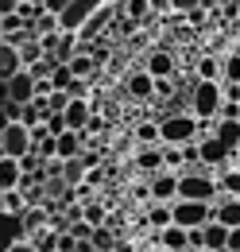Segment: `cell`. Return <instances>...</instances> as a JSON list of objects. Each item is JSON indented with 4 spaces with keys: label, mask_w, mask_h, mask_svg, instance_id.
I'll use <instances>...</instances> for the list:
<instances>
[{
    "label": "cell",
    "mask_w": 240,
    "mask_h": 252,
    "mask_svg": "<svg viewBox=\"0 0 240 252\" xmlns=\"http://www.w3.org/2000/svg\"><path fill=\"white\" fill-rule=\"evenodd\" d=\"M186 97H190V113H194L198 121H217L221 109H225V86H221V82L194 78V86H190Z\"/></svg>",
    "instance_id": "6da1fadb"
},
{
    "label": "cell",
    "mask_w": 240,
    "mask_h": 252,
    "mask_svg": "<svg viewBox=\"0 0 240 252\" xmlns=\"http://www.w3.org/2000/svg\"><path fill=\"white\" fill-rule=\"evenodd\" d=\"M202 136V121L186 109V113H171L159 121V140L171 144V148H182V144H194Z\"/></svg>",
    "instance_id": "7a4b0ae2"
},
{
    "label": "cell",
    "mask_w": 240,
    "mask_h": 252,
    "mask_svg": "<svg viewBox=\"0 0 240 252\" xmlns=\"http://www.w3.org/2000/svg\"><path fill=\"white\" fill-rule=\"evenodd\" d=\"M179 198H194V202H217L221 198V187L217 179L206 175V171H182L179 175Z\"/></svg>",
    "instance_id": "3957f363"
},
{
    "label": "cell",
    "mask_w": 240,
    "mask_h": 252,
    "mask_svg": "<svg viewBox=\"0 0 240 252\" xmlns=\"http://www.w3.org/2000/svg\"><path fill=\"white\" fill-rule=\"evenodd\" d=\"M0 152H4V156H16V159L31 156V152H35V132H31V125L12 121V125L0 132Z\"/></svg>",
    "instance_id": "277c9868"
},
{
    "label": "cell",
    "mask_w": 240,
    "mask_h": 252,
    "mask_svg": "<svg viewBox=\"0 0 240 252\" xmlns=\"http://www.w3.org/2000/svg\"><path fill=\"white\" fill-rule=\"evenodd\" d=\"M171 210H175V225L182 229H202L213 218V202H194V198H175Z\"/></svg>",
    "instance_id": "5b68a950"
},
{
    "label": "cell",
    "mask_w": 240,
    "mask_h": 252,
    "mask_svg": "<svg viewBox=\"0 0 240 252\" xmlns=\"http://www.w3.org/2000/svg\"><path fill=\"white\" fill-rule=\"evenodd\" d=\"M105 0H70L66 4V12L59 16V24H62V32H82L86 24H90V16L101 8Z\"/></svg>",
    "instance_id": "8992f818"
},
{
    "label": "cell",
    "mask_w": 240,
    "mask_h": 252,
    "mask_svg": "<svg viewBox=\"0 0 240 252\" xmlns=\"http://www.w3.org/2000/svg\"><path fill=\"white\" fill-rule=\"evenodd\" d=\"M148 198L151 202H175L179 198V171H171V167L155 171L148 183Z\"/></svg>",
    "instance_id": "52a82bcc"
},
{
    "label": "cell",
    "mask_w": 240,
    "mask_h": 252,
    "mask_svg": "<svg viewBox=\"0 0 240 252\" xmlns=\"http://www.w3.org/2000/svg\"><path fill=\"white\" fill-rule=\"evenodd\" d=\"M35 86H39V82H35V74H31V70H20V74H16V78H8V82H4V94H8V101H12V105H31V101H35Z\"/></svg>",
    "instance_id": "ba28073f"
},
{
    "label": "cell",
    "mask_w": 240,
    "mask_h": 252,
    "mask_svg": "<svg viewBox=\"0 0 240 252\" xmlns=\"http://www.w3.org/2000/svg\"><path fill=\"white\" fill-rule=\"evenodd\" d=\"M229 156H233V152L221 144V136H217V132H202V136H198V159H202L206 167H225Z\"/></svg>",
    "instance_id": "9c48e42d"
},
{
    "label": "cell",
    "mask_w": 240,
    "mask_h": 252,
    "mask_svg": "<svg viewBox=\"0 0 240 252\" xmlns=\"http://www.w3.org/2000/svg\"><path fill=\"white\" fill-rule=\"evenodd\" d=\"M66 128H78V132H86L90 128V121H93V101L90 97H74L70 105H66Z\"/></svg>",
    "instance_id": "30bf717a"
},
{
    "label": "cell",
    "mask_w": 240,
    "mask_h": 252,
    "mask_svg": "<svg viewBox=\"0 0 240 252\" xmlns=\"http://www.w3.org/2000/svg\"><path fill=\"white\" fill-rule=\"evenodd\" d=\"M124 94L132 97V101H151V97H155V78H151L148 70L128 74V78H124Z\"/></svg>",
    "instance_id": "8fae6325"
},
{
    "label": "cell",
    "mask_w": 240,
    "mask_h": 252,
    "mask_svg": "<svg viewBox=\"0 0 240 252\" xmlns=\"http://www.w3.org/2000/svg\"><path fill=\"white\" fill-rule=\"evenodd\" d=\"M20 70H28V66H24V55H20V47L4 39V43H0V86H4L8 78H16Z\"/></svg>",
    "instance_id": "7c38bea8"
},
{
    "label": "cell",
    "mask_w": 240,
    "mask_h": 252,
    "mask_svg": "<svg viewBox=\"0 0 240 252\" xmlns=\"http://www.w3.org/2000/svg\"><path fill=\"white\" fill-rule=\"evenodd\" d=\"M202 245L210 252H225L229 249V225H221L217 218H210L206 225H202Z\"/></svg>",
    "instance_id": "4fadbf2b"
},
{
    "label": "cell",
    "mask_w": 240,
    "mask_h": 252,
    "mask_svg": "<svg viewBox=\"0 0 240 252\" xmlns=\"http://www.w3.org/2000/svg\"><path fill=\"white\" fill-rule=\"evenodd\" d=\"M24 183V163L16 156H4L0 152V190H16Z\"/></svg>",
    "instance_id": "5bb4252c"
},
{
    "label": "cell",
    "mask_w": 240,
    "mask_h": 252,
    "mask_svg": "<svg viewBox=\"0 0 240 252\" xmlns=\"http://www.w3.org/2000/svg\"><path fill=\"white\" fill-rule=\"evenodd\" d=\"M82 152H86V132H78V128L59 132V159H78Z\"/></svg>",
    "instance_id": "9a60e30c"
},
{
    "label": "cell",
    "mask_w": 240,
    "mask_h": 252,
    "mask_svg": "<svg viewBox=\"0 0 240 252\" xmlns=\"http://www.w3.org/2000/svg\"><path fill=\"white\" fill-rule=\"evenodd\" d=\"M213 132L221 136V144H225L229 152L240 148V117H217V121H213Z\"/></svg>",
    "instance_id": "2e32d148"
},
{
    "label": "cell",
    "mask_w": 240,
    "mask_h": 252,
    "mask_svg": "<svg viewBox=\"0 0 240 252\" xmlns=\"http://www.w3.org/2000/svg\"><path fill=\"white\" fill-rule=\"evenodd\" d=\"M28 194L16 187V190H0V218H20L24 210H28Z\"/></svg>",
    "instance_id": "e0dca14e"
},
{
    "label": "cell",
    "mask_w": 240,
    "mask_h": 252,
    "mask_svg": "<svg viewBox=\"0 0 240 252\" xmlns=\"http://www.w3.org/2000/svg\"><path fill=\"white\" fill-rule=\"evenodd\" d=\"M136 167H140V171H148V175L163 171V167H167V159H163V144H144V148H140V156H136Z\"/></svg>",
    "instance_id": "ac0fdd59"
},
{
    "label": "cell",
    "mask_w": 240,
    "mask_h": 252,
    "mask_svg": "<svg viewBox=\"0 0 240 252\" xmlns=\"http://www.w3.org/2000/svg\"><path fill=\"white\" fill-rule=\"evenodd\" d=\"M213 218L221 221V225H229V229H237V225H240V198H233V194H221V202H217Z\"/></svg>",
    "instance_id": "d6986e66"
},
{
    "label": "cell",
    "mask_w": 240,
    "mask_h": 252,
    "mask_svg": "<svg viewBox=\"0 0 240 252\" xmlns=\"http://www.w3.org/2000/svg\"><path fill=\"white\" fill-rule=\"evenodd\" d=\"M159 245L171 249V252L190 249V229H182V225H167V229H159Z\"/></svg>",
    "instance_id": "ffe728a7"
},
{
    "label": "cell",
    "mask_w": 240,
    "mask_h": 252,
    "mask_svg": "<svg viewBox=\"0 0 240 252\" xmlns=\"http://www.w3.org/2000/svg\"><path fill=\"white\" fill-rule=\"evenodd\" d=\"M148 225L159 233V229H167V225H175V210H171V202H148Z\"/></svg>",
    "instance_id": "44dd1931"
},
{
    "label": "cell",
    "mask_w": 240,
    "mask_h": 252,
    "mask_svg": "<svg viewBox=\"0 0 240 252\" xmlns=\"http://www.w3.org/2000/svg\"><path fill=\"white\" fill-rule=\"evenodd\" d=\"M144 70H148L151 78H171V74H175V59H171V51H151Z\"/></svg>",
    "instance_id": "7402d4cb"
},
{
    "label": "cell",
    "mask_w": 240,
    "mask_h": 252,
    "mask_svg": "<svg viewBox=\"0 0 240 252\" xmlns=\"http://www.w3.org/2000/svg\"><path fill=\"white\" fill-rule=\"evenodd\" d=\"M221 175H217V187H221V194H233V198H240V167H217Z\"/></svg>",
    "instance_id": "603a6c76"
},
{
    "label": "cell",
    "mask_w": 240,
    "mask_h": 252,
    "mask_svg": "<svg viewBox=\"0 0 240 252\" xmlns=\"http://www.w3.org/2000/svg\"><path fill=\"white\" fill-rule=\"evenodd\" d=\"M51 32H62V24H59V16H55V12H47V8H43V12L31 20V35H35V39H43V35H51Z\"/></svg>",
    "instance_id": "cb8c5ba5"
},
{
    "label": "cell",
    "mask_w": 240,
    "mask_h": 252,
    "mask_svg": "<svg viewBox=\"0 0 240 252\" xmlns=\"http://www.w3.org/2000/svg\"><path fill=\"white\" fill-rule=\"evenodd\" d=\"M82 47H86V43H82V35H78V32H62V35H59V51H55V55H59L62 63H70Z\"/></svg>",
    "instance_id": "d4e9b609"
},
{
    "label": "cell",
    "mask_w": 240,
    "mask_h": 252,
    "mask_svg": "<svg viewBox=\"0 0 240 252\" xmlns=\"http://www.w3.org/2000/svg\"><path fill=\"white\" fill-rule=\"evenodd\" d=\"M86 175H90V167H86L82 159H62V179H66L70 187H82Z\"/></svg>",
    "instance_id": "484cf974"
},
{
    "label": "cell",
    "mask_w": 240,
    "mask_h": 252,
    "mask_svg": "<svg viewBox=\"0 0 240 252\" xmlns=\"http://www.w3.org/2000/svg\"><path fill=\"white\" fill-rule=\"evenodd\" d=\"M120 8H124V16L136 20V24H148L151 16H155V12H151V0H124Z\"/></svg>",
    "instance_id": "4316f807"
},
{
    "label": "cell",
    "mask_w": 240,
    "mask_h": 252,
    "mask_svg": "<svg viewBox=\"0 0 240 252\" xmlns=\"http://www.w3.org/2000/svg\"><path fill=\"white\" fill-rule=\"evenodd\" d=\"M194 78H206V82H221V55H206L198 70H194Z\"/></svg>",
    "instance_id": "83f0119b"
},
{
    "label": "cell",
    "mask_w": 240,
    "mask_h": 252,
    "mask_svg": "<svg viewBox=\"0 0 240 252\" xmlns=\"http://www.w3.org/2000/svg\"><path fill=\"white\" fill-rule=\"evenodd\" d=\"M90 241H93V249H97V252H109V249H117V233H113L109 225H97Z\"/></svg>",
    "instance_id": "f1b7e54d"
},
{
    "label": "cell",
    "mask_w": 240,
    "mask_h": 252,
    "mask_svg": "<svg viewBox=\"0 0 240 252\" xmlns=\"http://www.w3.org/2000/svg\"><path fill=\"white\" fill-rule=\"evenodd\" d=\"M221 82H240V51L221 59Z\"/></svg>",
    "instance_id": "f546056e"
},
{
    "label": "cell",
    "mask_w": 240,
    "mask_h": 252,
    "mask_svg": "<svg viewBox=\"0 0 240 252\" xmlns=\"http://www.w3.org/2000/svg\"><path fill=\"white\" fill-rule=\"evenodd\" d=\"M59 63H62L59 55H51V51H47V55H43L39 63H31L28 70H31V74H35V78H51V74H55V66H59Z\"/></svg>",
    "instance_id": "4dcf8cb0"
},
{
    "label": "cell",
    "mask_w": 240,
    "mask_h": 252,
    "mask_svg": "<svg viewBox=\"0 0 240 252\" xmlns=\"http://www.w3.org/2000/svg\"><path fill=\"white\" fill-rule=\"evenodd\" d=\"M20 55H24V66L39 63L47 51H43V39H28V43H20Z\"/></svg>",
    "instance_id": "1f68e13d"
},
{
    "label": "cell",
    "mask_w": 240,
    "mask_h": 252,
    "mask_svg": "<svg viewBox=\"0 0 240 252\" xmlns=\"http://www.w3.org/2000/svg\"><path fill=\"white\" fill-rule=\"evenodd\" d=\"M136 140H140V144H163V140H159V121L136 125Z\"/></svg>",
    "instance_id": "d6a6232c"
},
{
    "label": "cell",
    "mask_w": 240,
    "mask_h": 252,
    "mask_svg": "<svg viewBox=\"0 0 240 252\" xmlns=\"http://www.w3.org/2000/svg\"><path fill=\"white\" fill-rule=\"evenodd\" d=\"M86 221H90L93 229H97V225H105V221H109V210H105V206H101V202H86Z\"/></svg>",
    "instance_id": "836d02e7"
},
{
    "label": "cell",
    "mask_w": 240,
    "mask_h": 252,
    "mask_svg": "<svg viewBox=\"0 0 240 252\" xmlns=\"http://www.w3.org/2000/svg\"><path fill=\"white\" fill-rule=\"evenodd\" d=\"M51 82H55V90H70V82H74V70H70V63H59V66H55Z\"/></svg>",
    "instance_id": "e575fe53"
},
{
    "label": "cell",
    "mask_w": 240,
    "mask_h": 252,
    "mask_svg": "<svg viewBox=\"0 0 240 252\" xmlns=\"http://www.w3.org/2000/svg\"><path fill=\"white\" fill-rule=\"evenodd\" d=\"M4 252H43V249H39L31 237H16V241H12V245H8Z\"/></svg>",
    "instance_id": "d590c367"
},
{
    "label": "cell",
    "mask_w": 240,
    "mask_h": 252,
    "mask_svg": "<svg viewBox=\"0 0 240 252\" xmlns=\"http://www.w3.org/2000/svg\"><path fill=\"white\" fill-rule=\"evenodd\" d=\"M194 8H202V0H171V12H179V16H190Z\"/></svg>",
    "instance_id": "8d00e7d4"
},
{
    "label": "cell",
    "mask_w": 240,
    "mask_h": 252,
    "mask_svg": "<svg viewBox=\"0 0 240 252\" xmlns=\"http://www.w3.org/2000/svg\"><path fill=\"white\" fill-rule=\"evenodd\" d=\"M20 8H24V0H0V16H12Z\"/></svg>",
    "instance_id": "74e56055"
},
{
    "label": "cell",
    "mask_w": 240,
    "mask_h": 252,
    "mask_svg": "<svg viewBox=\"0 0 240 252\" xmlns=\"http://www.w3.org/2000/svg\"><path fill=\"white\" fill-rule=\"evenodd\" d=\"M66 4H70V0H47L43 8H47V12H55V16H62V12H66Z\"/></svg>",
    "instance_id": "f35d334b"
},
{
    "label": "cell",
    "mask_w": 240,
    "mask_h": 252,
    "mask_svg": "<svg viewBox=\"0 0 240 252\" xmlns=\"http://www.w3.org/2000/svg\"><path fill=\"white\" fill-rule=\"evenodd\" d=\"M229 252H240V225L229 229Z\"/></svg>",
    "instance_id": "ab89813d"
},
{
    "label": "cell",
    "mask_w": 240,
    "mask_h": 252,
    "mask_svg": "<svg viewBox=\"0 0 240 252\" xmlns=\"http://www.w3.org/2000/svg\"><path fill=\"white\" fill-rule=\"evenodd\" d=\"M190 245H194V249H206V245H202V229H190Z\"/></svg>",
    "instance_id": "60d3db41"
},
{
    "label": "cell",
    "mask_w": 240,
    "mask_h": 252,
    "mask_svg": "<svg viewBox=\"0 0 240 252\" xmlns=\"http://www.w3.org/2000/svg\"><path fill=\"white\" fill-rule=\"evenodd\" d=\"M151 12H171V0H151Z\"/></svg>",
    "instance_id": "b9f144b4"
},
{
    "label": "cell",
    "mask_w": 240,
    "mask_h": 252,
    "mask_svg": "<svg viewBox=\"0 0 240 252\" xmlns=\"http://www.w3.org/2000/svg\"><path fill=\"white\" fill-rule=\"evenodd\" d=\"M0 43H4V16H0Z\"/></svg>",
    "instance_id": "7bdbcfd3"
},
{
    "label": "cell",
    "mask_w": 240,
    "mask_h": 252,
    "mask_svg": "<svg viewBox=\"0 0 240 252\" xmlns=\"http://www.w3.org/2000/svg\"><path fill=\"white\" fill-rule=\"evenodd\" d=\"M237 28H240V20H237Z\"/></svg>",
    "instance_id": "ee69618b"
}]
</instances>
